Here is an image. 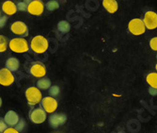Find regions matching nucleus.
Masks as SVG:
<instances>
[{
    "mask_svg": "<svg viewBox=\"0 0 157 133\" xmlns=\"http://www.w3.org/2000/svg\"><path fill=\"white\" fill-rule=\"evenodd\" d=\"M155 69H156V71H157V63H156V65H155ZM157 73V72H156Z\"/></svg>",
    "mask_w": 157,
    "mask_h": 133,
    "instance_id": "2f4dec72",
    "label": "nucleus"
},
{
    "mask_svg": "<svg viewBox=\"0 0 157 133\" xmlns=\"http://www.w3.org/2000/svg\"><path fill=\"white\" fill-rule=\"evenodd\" d=\"M25 97L29 106L33 107L40 103L42 99V94L37 87H29L25 91Z\"/></svg>",
    "mask_w": 157,
    "mask_h": 133,
    "instance_id": "7ed1b4c3",
    "label": "nucleus"
},
{
    "mask_svg": "<svg viewBox=\"0 0 157 133\" xmlns=\"http://www.w3.org/2000/svg\"><path fill=\"white\" fill-rule=\"evenodd\" d=\"M25 120H19V122L17 123V125L15 126V129L17 130V131H22L24 128H25Z\"/></svg>",
    "mask_w": 157,
    "mask_h": 133,
    "instance_id": "5701e85b",
    "label": "nucleus"
},
{
    "mask_svg": "<svg viewBox=\"0 0 157 133\" xmlns=\"http://www.w3.org/2000/svg\"><path fill=\"white\" fill-rule=\"evenodd\" d=\"M49 47L48 40L42 35L35 36L30 42V48L36 54H44Z\"/></svg>",
    "mask_w": 157,
    "mask_h": 133,
    "instance_id": "f257e3e1",
    "label": "nucleus"
},
{
    "mask_svg": "<svg viewBox=\"0 0 157 133\" xmlns=\"http://www.w3.org/2000/svg\"><path fill=\"white\" fill-rule=\"evenodd\" d=\"M31 1H32V0H24V2H25V4H26L27 6H28V4H29V3H30Z\"/></svg>",
    "mask_w": 157,
    "mask_h": 133,
    "instance_id": "c756f323",
    "label": "nucleus"
},
{
    "mask_svg": "<svg viewBox=\"0 0 157 133\" xmlns=\"http://www.w3.org/2000/svg\"><path fill=\"white\" fill-rule=\"evenodd\" d=\"M46 9L48 10H58L59 8V2L56 1V0H50V1H48L45 5Z\"/></svg>",
    "mask_w": 157,
    "mask_h": 133,
    "instance_id": "aec40b11",
    "label": "nucleus"
},
{
    "mask_svg": "<svg viewBox=\"0 0 157 133\" xmlns=\"http://www.w3.org/2000/svg\"><path fill=\"white\" fill-rule=\"evenodd\" d=\"M20 67V62L18 58L11 57L10 58H8L6 62V68L8 70H10V72H15L19 69Z\"/></svg>",
    "mask_w": 157,
    "mask_h": 133,
    "instance_id": "dca6fc26",
    "label": "nucleus"
},
{
    "mask_svg": "<svg viewBox=\"0 0 157 133\" xmlns=\"http://www.w3.org/2000/svg\"><path fill=\"white\" fill-rule=\"evenodd\" d=\"M41 108L45 111L46 113H53L58 109V101L52 96L44 97L40 101Z\"/></svg>",
    "mask_w": 157,
    "mask_h": 133,
    "instance_id": "423d86ee",
    "label": "nucleus"
},
{
    "mask_svg": "<svg viewBox=\"0 0 157 133\" xmlns=\"http://www.w3.org/2000/svg\"><path fill=\"white\" fill-rule=\"evenodd\" d=\"M118 133H125V132H123V131H120V132H118Z\"/></svg>",
    "mask_w": 157,
    "mask_h": 133,
    "instance_id": "473e14b6",
    "label": "nucleus"
},
{
    "mask_svg": "<svg viewBox=\"0 0 157 133\" xmlns=\"http://www.w3.org/2000/svg\"><path fill=\"white\" fill-rule=\"evenodd\" d=\"M16 6H17V10L24 11V10H27V5H26L24 1L19 2Z\"/></svg>",
    "mask_w": 157,
    "mask_h": 133,
    "instance_id": "393cba45",
    "label": "nucleus"
},
{
    "mask_svg": "<svg viewBox=\"0 0 157 133\" xmlns=\"http://www.w3.org/2000/svg\"><path fill=\"white\" fill-rule=\"evenodd\" d=\"M67 121V116L63 113H54L49 118L50 126L53 128H58L60 125L65 124Z\"/></svg>",
    "mask_w": 157,
    "mask_h": 133,
    "instance_id": "f8f14e48",
    "label": "nucleus"
},
{
    "mask_svg": "<svg viewBox=\"0 0 157 133\" xmlns=\"http://www.w3.org/2000/svg\"><path fill=\"white\" fill-rule=\"evenodd\" d=\"M156 58H157V55H156Z\"/></svg>",
    "mask_w": 157,
    "mask_h": 133,
    "instance_id": "72a5a7b5",
    "label": "nucleus"
},
{
    "mask_svg": "<svg viewBox=\"0 0 157 133\" xmlns=\"http://www.w3.org/2000/svg\"><path fill=\"white\" fill-rule=\"evenodd\" d=\"M20 118H19V115L14 111H9L6 114H5V117H4V121L5 123L10 126V127H15L17 125V123L19 122Z\"/></svg>",
    "mask_w": 157,
    "mask_h": 133,
    "instance_id": "ddd939ff",
    "label": "nucleus"
},
{
    "mask_svg": "<svg viewBox=\"0 0 157 133\" xmlns=\"http://www.w3.org/2000/svg\"><path fill=\"white\" fill-rule=\"evenodd\" d=\"M30 74L35 78H44L46 75V67L44 63L35 62L31 64L29 69Z\"/></svg>",
    "mask_w": 157,
    "mask_h": 133,
    "instance_id": "9d476101",
    "label": "nucleus"
},
{
    "mask_svg": "<svg viewBox=\"0 0 157 133\" xmlns=\"http://www.w3.org/2000/svg\"><path fill=\"white\" fill-rule=\"evenodd\" d=\"M58 29L61 33H68L71 29V25L67 21H60L58 24Z\"/></svg>",
    "mask_w": 157,
    "mask_h": 133,
    "instance_id": "6ab92c4d",
    "label": "nucleus"
},
{
    "mask_svg": "<svg viewBox=\"0 0 157 133\" xmlns=\"http://www.w3.org/2000/svg\"><path fill=\"white\" fill-rule=\"evenodd\" d=\"M0 16H1V15H0Z\"/></svg>",
    "mask_w": 157,
    "mask_h": 133,
    "instance_id": "f704fd0d",
    "label": "nucleus"
},
{
    "mask_svg": "<svg viewBox=\"0 0 157 133\" xmlns=\"http://www.w3.org/2000/svg\"><path fill=\"white\" fill-rule=\"evenodd\" d=\"M7 20H8L7 16H0V28H2L6 25Z\"/></svg>",
    "mask_w": 157,
    "mask_h": 133,
    "instance_id": "bb28decb",
    "label": "nucleus"
},
{
    "mask_svg": "<svg viewBox=\"0 0 157 133\" xmlns=\"http://www.w3.org/2000/svg\"><path fill=\"white\" fill-rule=\"evenodd\" d=\"M29 118L34 124H42L46 120V112L42 108H36L31 111Z\"/></svg>",
    "mask_w": 157,
    "mask_h": 133,
    "instance_id": "6e6552de",
    "label": "nucleus"
},
{
    "mask_svg": "<svg viewBox=\"0 0 157 133\" xmlns=\"http://www.w3.org/2000/svg\"><path fill=\"white\" fill-rule=\"evenodd\" d=\"M8 128V125L5 123L4 120L0 119V133H3Z\"/></svg>",
    "mask_w": 157,
    "mask_h": 133,
    "instance_id": "a878e982",
    "label": "nucleus"
},
{
    "mask_svg": "<svg viewBox=\"0 0 157 133\" xmlns=\"http://www.w3.org/2000/svg\"><path fill=\"white\" fill-rule=\"evenodd\" d=\"M2 10L7 14V15H13L17 12V6L15 3H13L10 0L5 1L2 5Z\"/></svg>",
    "mask_w": 157,
    "mask_h": 133,
    "instance_id": "4468645a",
    "label": "nucleus"
},
{
    "mask_svg": "<svg viewBox=\"0 0 157 133\" xmlns=\"http://www.w3.org/2000/svg\"><path fill=\"white\" fill-rule=\"evenodd\" d=\"M150 46L152 50L157 51V37H154L152 39H151L150 41Z\"/></svg>",
    "mask_w": 157,
    "mask_h": 133,
    "instance_id": "b1692460",
    "label": "nucleus"
},
{
    "mask_svg": "<svg viewBox=\"0 0 157 133\" xmlns=\"http://www.w3.org/2000/svg\"><path fill=\"white\" fill-rule=\"evenodd\" d=\"M7 48H8V39L3 35H0V53L5 52Z\"/></svg>",
    "mask_w": 157,
    "mask_h": 133,
    "instance_id": "412c9836",
    "label": "nucleus"
},
{
    "mask_svg": "<svg viewBox=\"0 0 157 133\" xmlns=\"http://www.w3.org/2000/svg\"><path fill=\"white\" fill-rule=\"evenodd\" d=\"M3 133H20V132L17 131L15 128H13V127H9V128H7Z\"/></svg>",
    "mask_w": 157,
    "mask_h": 133,
    "instance_id": "cd10ccee",
    "label": "nucleus"
},
{
    "mask_svg": "<svg viewBox=\"0 0 157 133\" xmlns=\"http://www.w3.org/2000/svg\"><path fill=\"white\" fill-rule=\"evenodd\" d=\"M146 81L150 85L151 88L157 89V73L151 72V73L148 74L146 77Z\"/></svg>",
    "mask_w": 157,
    "mask_h": 133,
    "instance_id": "f3484780",
    "label": "nucleus"
},
{
    "mask_svg": "<svg viewBox=\"0 0 157 133\" xmlns=\"http://www.w3.org/2000/svg\"><path fill=\"white\" fill-rule=\"evenodd\" d=\"M10 30L12 33L20 36L21 38L26 37V36H28V34H29L27 26L24 22H21V21L13 22L10 26Z\"/></svg>",
    "mask_w": 157,
    "mask_h": 133,
    "instance_id": "39448f33",
    "label": "nucleus"
},
{
    "mask_svg": "<svg viewBox=\"0 0 157 133\" xmlns=\"http://www.w3.org/2000/svg\"><path fill=\"white\" fill-rule=\"evenodd\" d=\"M149 93L151 94V95H153V96H155V95H157V89H154V88H149Z\"/></svg>",
    "mask_w": 157,
    "mask_h": 133,
    "instance_id": "c85d7f7f",
    "label": "nucleus"
},
{
    "mask_svg": "<svg viewBox=\"0 0 157 133\" xmlns=\"http://www.w3.org/2000/svg\"><path fill=\"white\" fill-rule=\"evenodd\" d=\"M144 25L146 28L148 29H155L157 27V13L151 10H149L145 13L144 19H143Z\"/></svg>",
    "mask_w": 157,
    "mask_h": 133,
    "instance_id": "9b49d317",
    "label": "nucleus"
},
{
    "mask_svg": "<svg viewBox=\"0 0 157 133\" xmlns=\"http://www.w3.org/2000/svg\"><path fill=\"white\" fill-rule=\"evenodd\" d=\"M9 47L11 51L15 53H25L29 50V44L28 42L24 38H14L11 39L9 42Z\"/></svg>",
    "mask_w": 157,
    "mask_h": 133,
    "instance_id": "f03ea898",
    "label": "nucleus"
},
{
    "mask_svg": "<svg viewBox=\"0 0 157 133\" xmlns=\"http://www.w3.org/2000/svg\"><path fill=\"white\" fill-rule=\"evenodd\" d=\"M2 106V99H1V97H0V107Z\"/></svg>",
    "mask_w": 157,
    "mask_h": 133,
    "instance_id": "7c9ffc66",
    "label": "nucleus"
},
{
    "mask_svg": "<svg viewBox=\"0 0 157 133\" xmlns=\"http://www.w3.org/2000/svg\"><path fill=\"white\" fill-rule=\"evenodd\" d=\"M49 94H50V95H52V97L58 96L60 94V88L58 85L51 86L50 89H49Z\"/></svg>",
    "mask_w": 157,
    "mask_h": 133,
    "instance_id": "4be33fe9",
    "label": "nucleus"
},
{
    "mask_svg": "<svg viewBox=\"0 0 157 133\" xmlns=\"http://www.w3.org/2000/svg\"><path fill=\"white\" fill-rule=\"evenodd\" d=\"M128 30H129L133 35L139 36L145 33L146 31V26L144 25V22L142 19L135 18L132 19L129 24H128Z\"/></svg>",
    "mask_w": 157,
    "mask_h": 133,
    "instance_id": "20e7f679",
    "label": "nucleus"
},
{
    "mask_svg": "<svg viewBox=\"0 0 157 133\" xmlns=\"http://www.w3.org/2000/svg\"><path fill=\"white\" fill-rule=\"evenodd\" d=\"M51 87V81L49 79H40L37 82V88L40 90H47Z\"/></svg>",
    "mask_w": 157,
    "mask_h": 133,
    "instance_id": "a211bd4d",
    "label": "nucleus"
},
{
    "mask_svg": "<svg viewBox=\"0 0 157 133\" xmlns=\"http://www.w3.org/2000/svg\"><path fill=\"white\" fill-rule=\"evenodd\" d=\"M103 6L109 13H115L119 8L116 0H103Z\"/></svg>",
    "mask_w": 157,
    "mask_h": 133,
    "instance_id": "2eb2a0df",
    "label": "nucleus"
},
{
    "mask_svg": "<svg viewBox=\"0 0 157 133\" xmlns=\"http://www.w3.org/2000/svg\"><path fill=\"white\" fill-rule=\"evenodd\" d=\"M14 80L15 79H14L13 74L10 70L7 68L0 69V85L8 87L13 84Z\"/></svg>",
    "mask_w": 157,
    "mask_h": 133,
    "instance_id": "1a4fd4ad",
    "label": "nucleus"
},
{
    "mask_svg": "<svg viewBox=\"0 0 157 133\" xmlns=\"http://www.w3.org/2000/svg\"><path fill=\"white\" fill-rule=\"evenodd\" d=\"M26 10L35 16L41 15L42 12L44 10V4L42 1H40V0H32V1L28 4Z\"/></svg>",
    "mask_w": 157,
    "mask_h": 133,
    "instance_id": "0eeeda50",
    "label": "nucleus"
}]
</instances>
